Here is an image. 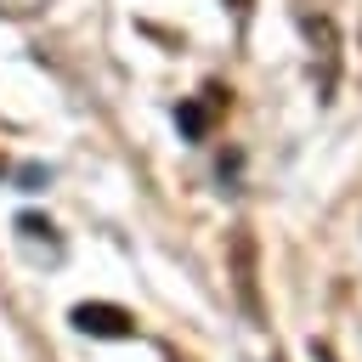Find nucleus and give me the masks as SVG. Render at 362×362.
I'll use <instances>...</instances> for the list:
<instances>
[{"label":"nucleus","instance_id":"nucleus-4","mask_svg":"<svg viewBox=\"0 0 362 362\" xmlns=\"http://www.w3.org/2000/svg\"><path fill=\"white\" fill-rule=\"evenodd\" d=\"M232 11H249V0H232Z\"/></svg>","mask_w":362,"mask_h":362},{"label":"nucleus","instance_id":"nucleus-1","mask_svg":"<svg viewBox=\"0 0 362 362\" xmlns=\"http://www.w3.org/2000/svg\"><path fill=\"white\" fill-rule=\"evenodd\" d=\"M226 260H232V294H238L243 317L249 322H266V305H260V243H255L249 226H232Z\"/></svg>","mask_w":362,"mask_h":362},{"label":"nucleus","instance_id":"nucleus-5","mask_svg":"<svg viewBox=\"0 0 362 362\" xmlns=\"http://www.w3.org/2000/svg\"><path fill=\"white\" fill-rule=\"evenodd\" d=\"M0 170H6V158H0Z\"/></svg>","mask_w":362,"mask_h":362},{"label":"nucleus","instance_id":"nucleus-2","mask_svg":"<svg viewBox=\"0 0 362 362\" xmlns=\"http://www.w3.org/2000/svg\"><path fill=\"white\" fill-rule=\"evenodd\" d=\"M74 328H79V334H96V339H130V334H136V317H130L124 305L90 300V305H74Z\"/></svg>","mask_w":362,"mask_h":362},{"label":"nucleus","instance_id":"nucleus-3","mask_svg":"<svg viewBox=\"0 0 362 362\" xmlns=\"http://www.w3.org/2000/svg\"><path fill=\"white\" fill-rule=\"evenodd\" d=\"M305 28H311V45L322 51V90H334V23L328 17H305Z\"/></svg>","mask_w":362,"mask_h":362}]
</instances>
